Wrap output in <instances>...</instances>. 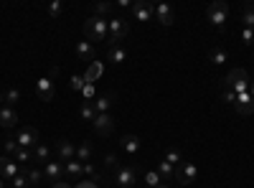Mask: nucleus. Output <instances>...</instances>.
Instances as JSON below:
<instances>
[{"label": "nucleus", "mask_w": 254, "mask_h": 188, "mask_svg": "<svg viewBox=\"0 0 254 188\" xmlns=\"http://www.w3.org/2000/svg\"><path fill=\"white\" fill-rule=\"evenodd\" d=\"M0 188H5V181L3 178H0Z\"/></svg>", "instance_id": "49"}, {"label": "nucleus", "mask_w": 254, "mask_h": 188, "mask_svg": "<svg viewBox=\"0 0 254 188\" xmlns=\"http://www.w3.org/2000/svg\"><path fill=\"white\" fill-rule=\"evenodd\" d=\"M112 99H115V94H102V97H94V110H97V115L99 112H107L110 107H112Z\"/></svg>", "instance_id": "24"}, {"label": "nucleus", "mask_w": 254, "mask_h": 188, "mask_svg": "<svg viewBox=\"0 0 254 188\" xmlns=\"http://www.w3.org/2000/svg\"><path fill=\"white\" fill-rule=\"evenodd\" d=\"M20 173V165L15 163V160H10V158H0V178H3L5 183H10L15 176Z\"/></svg>", "instance_id": "12"}, {"label": "nucleus", "mask_w": 254, "mask_h": 188, "mask_svg": "<svg viewBox=\"0 0 254 188\" xmlns=\"http://www.w3.org/2000/svg\"><path fill=\"white\" fill-rule=\"evenodd\" d=\"M81 94H84V102H94V97H97V92H94V84H84Z\"/></svg>", "instance_id": "38"}, {"label": "nucleus", "mask_w": 254, "mask_h": 188, "mask_svg": "<svg viewBox=\"0 0 254 188\" xmlns=\"http://www.w3.org/2000/svg\"><path fill=\"white\" fill-rule=\"evenodd\" d=\"M76 56H79V61H87V64H92L94 61V46L89 44V41H79L76 44Z\"/></svg>", "instance_id": "20"}, {"label": "nucleus", "mask_w": 254, "mask_h": 188, "mask_svg": "<svg viewBox=\"0 0 254 188\" xmlns=\"http://www.w3.org/2000/svg\"><path fill=\"white\" fill-rule=\"evenodd\" d=\"M249 94H252V99H254V81H252V92H249Z\"/></svg>", "instance_id": "48"}, {"label": "nucleus", "mask_w": 254, "mask_h": 188, "mask_svg": "<svg viewBox=\"0 0 254 188\" xmlns=\"http://www.w3.org/2000/svg\"><path fill=\"white\" fill-rule=\"evenodd\" d=\"M244 10H252V13H254V0H252V3H247V5H244Z\"/></svg>", "instance_id": "46"}, {"label": "nucleus", "mask_w": 254, "mask_h": 188, "mask_svg": "<svg viewBox=\"0 0 254 188\" xmlns=\"http://www.w3.org/2000/svg\"><path fill=\"white\" fill-rule=\"evenodd\" d=\"M0 107H3V92H0Z\"/></svg>", "instance_id": "50"}, {"label": "nucleus", "mask_w": 254, "mask_h": 188, "mask_svg": "<svg viewBox=\"0 0 254 188\" xmlns=\"http://www.w3.org/2000/svg\"><path fill=\"white\" fill-rule=\"evenodd\" d=\"M102 71H104V66H102V61H92V64L87 66V71H84V81H87V84H94V81L102 76Z\"/></svg>", "instance_id": "22"}, {"label": "nucleus", "mask_w": 254, "mask_h": 188, "mask_svg": "<svg viewBox=\"0 0 254 188\" xmlns=\"http://www.w3.org/2000/svg\"><path fill=\"white\" fill-rule=\"evenodd\" d=\"M234 107H237V112H239L242 117H249V115H254V99H252V94H249V92H244V94H237Z\"/></svg>", "instance_id": "14"}, {"label": "nucleus", "mask_w": 254, "mask_h": 188, "mask_svg": "<svg viewBox=\"0 0 254 188\" xmlns=\"http://www.w3.org/2000/svg\"><path fill=\"white\" fill-rule=\"evenodd\" d=\"M84 84H87V81H84V74H74V76H71V81H69V87H71L74 92H81V89H84Z\"/></svg>", "instance_id": "35"}, {"label": "nucleus", "mask_w": 254, "mask_h": 188, "mask_svg": "<svg viewBox=\"0 0 254 188\" xmlns=\"http://www.w3.org/2000/svg\"><path fill=\"white\" fill-rule=\"evenodd\" d=\"M61 10H64V3H61V0H54V3H49V15H51V18H59Z\"/></svg>", "instance_id": "36"}, {"label": "nucleus", "mask_w": 254, "mask_h": 188, "mask_svg": "<svg viewBox=\"0 0 254 188\" xmlns=\"http://www.w3.org/2000/svg\"><path fill=\"white\" fill-rule=\"evenodd\" d=\"M20 148V145H18V140L15 137H10V140H5V153H13L15 155V150Z\"/></svg>", "instance_id": "41"}, {"label": "nucleus", "mask_w": 254, "mask_h": 188, "mask_svg": "<svg viewBox=\"0 0 254 188\" xmlns=\"http://www.w3.org/2000/svg\"><path fill=\"white\" fill-rule=\"evenodd\" d=\"M208 61H211V64H214V66H221L224 64V61H229V54H226V49H211L208 51Z\"/></svg>", "instance_id": "25"}, {"label": "nucleus", "mask_w": 254, "mask_h": 188, "mask_svg": "<svg viewBox=\"0 0 254 188\" xmlns=\"http://www.w3.org/2000/svg\"><path fill=\"white\" fill-rule=\"evenodd\" d=\"M125 59H127V49L122 44H110V49H107V61L110 64H122Z\"/></svg>", "instance_id": "19"}, {"label": "nucleus", "mask_w": 254, "mask_h": 188, "mask_svg": "<svg viewBox=\"0 0 254 188\" xmlns=\"http://www.w3.org/2000/svg\"><path fill=\"white\" fill-rule=\"evenodd\" d=\"M56 155H59L61 163L74 160V158H76V145L69 142V140H59V142H56Z\"/></svg>", "instance_id": "13"}, {"label": "nucleus", "mask_w": 254, "mask_h": 188, "mask_svg": "<svg viewBox=\"0 0 254 188\" xmlns=\"http://www.w3.org/2000/svg\"><path fill=\"white\" fill-rule=\"evenodd\" d=\"M94 130H97V135H102V137H107V135H112V130H115V120H112V115L110 112H99L97 117H94Z\"/></svg>", "instance_id": "8"}, {"label": "nucleus", "mask_w": 254, "mask_h": 188, "mask_svg": "<svg viewBox=\"0 0 254 188\" xmlns=\"http://www.w3.org/2000/svg\"><path fill=\"white\" fill-rule=\"evenodd\" d=\"M0 127H5V130L18 127V115L13 107H0Z\"/></svg>", "instance_id": "16"}, {"label": "nucleus", "mask_w": 254, "mask_h": 188, "mask_svg": "<svg viewBox=\"0 0 254 188\" xmlns=\"http://www.w3.org/2000/svg\"><path fill=\"white\" fill-rule=\"evenodd\" d=\"M92 10H94L97 18H104V15H110V13L115 10V3H110V0H107V3H94Z\"/></svg>", "instance_id": "27"}, {"label": "nucleus", "mask_w": 254, "mask_h": 188, "mask_svg": "<svg viewBox=\"0 0 254 188\" xmlns=\"http://www.w3.org/2000/svg\"><path fill=\"white\" fill-rule=\"evenodd\" d=\"M224 87H229L234 94H244V92L249 89V84H247V71H244V69H231L229 76L224 79Z\"/></svg>", "instance_id": "4"}, {"label": "nucleus", "mask_w": 254, "mask_h": 188, "mask_svg": "<svg viewBox=\"0 0 254 188\" xmlns=\"http://www.w3.org/2000/svg\"><path fill=\"white\" fill-rule=\"evenodd\" d=\"M20 173L26 176L31 188H36L41 181H44V168H36V165H26V168H20Z\"/></svg>", "instance_id": "18"}, {"label": "nucleus", "mask_w": 254, "mask_h": 188, "mask_svg": "<svg viewBox=\"0 0 254 188\" xmlns=\"http://www.w3.org/2000/svg\"><path fill=\"white\" fill-rule=\"evenodd\" d=\"M173 173H176V168H173V165L171 163H158V176L163 178V183H168V178H173Z\"/></svg>", "instance_id": "30"}, {"label": "nucleus", "mask_w": 254, "mask_h": 188, "mask_svg": "<svg viewBox=\"0 0 254 188\" xmlns=\"http://www.w3.org/2000/svg\"><path fill=\"white\" fill-rule=\"evenodd\" d=\"M242 41H244L247 46H252L254 44V28H244L242 31Z\"/></svg>", "instance_id": "39"}, {"label": "nucleus", "mask_w": 254, "mask_h": 188, "mask_svg": "<svg viewBox=\"0 0 254 188\" xmlns=\"http://www.w3.org/2000/svg\"><path fill=\"white\" fill-rule=\"evenodd\" d=\"M84 33H87L89 44H99V41L107 38L110 33V20L107 18H97V15H89L84 20Z\"/></svg>", "instance_id": "1"}, {"label": "nucleus", "mask_w": 254, "mask_h": 188, "mask_svg": "<svg viewBox=\"0 0 254 188\" xmlns=\"http://www.w3.org/2000/svg\"><path fill=\"white\" fill-rule=\"evenodd\" d=\"M89 158H92V145L89 142H81L79 148H76V160L79 163H89Z\"/></svg>", "instance_id": "29"}, {"label": "nucleus", "mask_w": 254, "mask_h": 188, "mask_svg": "<svg viewBox=\"0 0 254 188\" xmlns=\"http://www.w3.org/2000/svg\"><path fill=\"white\" fill-rule=\"evenodd\" d=\"M155 18H158V23L160 26H173V8L168 5V3H158L155 5Z\"/></svg>", "instance_id": "15"}, {"label": "nucleus", "mask_w": 254, "mask_h": 188, "mask_svg": "<svg viewBox=\"0 0 254 188\" xmlns=\"http://www.w3.org/2000/svg\"><path fill=\"white\" fill-rule=\"evenodd\" d=\"M145 183H147V188H155V186L163 183V178L158 176V171H147L145 173Z\"/></svg>", "instance_id": "34"}, {"label": "nucleus", "mask_w": 254, "mask_h": 188, "mask_svg": "<svg viewBox=\"0 0 254 188\" xmlns=\"http://www.w3.org/2000/svg\"><path fill=\"white\" fill-rule=\"evenodd\" d=\"M117 8H132V3H130V0H120Z\"/></svg>", "instance_id": "45"}, {"label": "nucleus", "mask_w": 254, "mask_h": 188, "mask_svg": "<svg viewBox=\"0 0 254 188\" xmlns=\"http://www.w3.org/2000/svg\"><path fill=\"white\" fill-rule=\"evenodd\" d=\"M120 148H122L127 155H137V150H140V137H137V135H125V137L120 140Z\"/></svg>", "instance_id": "21"}, {"label": "nucleus", "mask_w": 254, "mask_h": 188, "mask_svg": "<svg viewBox=\"0 0 254 188\" xmlns=\"http://www.w3.org/2000/svg\"><path fill=\"white\" fill-rule=\"evenodd\" d=\"M155 188H171V186H168V183H160V186H155Z\"/></svg>", "instance_id": "47"}, {"label": "nucleus", "mask_w": 254, "mask_h": 188, "mask_svg": "<svg viewBox=\"0 0 254 188\" xmlns=\"http://www.w3.org/2000/svg\"><path fill=\"white\" fill-rule=\"evenodd\" d=\"M206 18H208V23L224 31L226 28V20H229V3H224V0H216V3H211L208 10H206Z\"/></svg>", "instance_id": "2"}, {"label": "nucleus", "mask_w": 254, "mask_h": 188, "mask_svg": "<svg viewBox=\"0 0 254 188\" xmlns=\"http://www.w3.org/2000/svg\"><path fill=\"white\" fill-rule=\"evenodd\" d=\"M51 188H71L66 181H59V183H51Z\"/></svg>", "instance_id": "44"}, {"label": "nucleus", "mask_w": 254, "mask_h": 188, "mask_svg": "<svg viewBox=\"0 0 254 188\" xmlns=\"http://www.w3.org/2000/svg\"><path fill=\"white\" fill-rule=\"evenodd\" d=\"M74 188H99V186H97L94 181H81V183H76Z\"/></svg>", "instance_id": "43"}, {"label": "nucleus", "mask_w": 254, "mask_h": 188, "mask_svg": "<svg viewBox=\"0 0 254 188\" xmlns=\"http://www.w3.org/2000/svg\"><path fill=\"white\" fill-rule=\"evenodd\" d=\"M173 178H176L181 186H190V183H196V178H198V168H196V163L183 160L181 165H176Z\"/></svg>", "instance_id": "5"}, {"label": "nucleus", "mask_w": 254, "mask_h": 188, "mask_svg": "<svg viewBox=\"0 0 254 188\" xmlns=\"http://www.w3.org/2000/svg\"><path fill=\"white\" fill-rule=\"evenodd\" d=\"M127 33H130V20L120 18V15L110 18V33H107L110 44H120L122 38H127Z\"/></svg>", "instance_id": "3"}, {"label": "nucleus", "mask_w": 254, "mask_h": 188, "mask_svg": "<svg viewBox=\"0 0 254 188\" xmlns=\"http://www.w3.org/2000/svg\"><path fill=\"white\" fill-rule=\"evenodd\" d=\"M244 28H254V13L252 10H244Z\"/></svg>", "instance_id": "42"}, {"label": "nucleus", "mask_w": 254, "mask_h": 188, "mask_svg": "<svg viewBox=\"0 0 254 188\" xmlns=\"http://www.w3.org/2000/svg\"><path fill=\"white\" fill-rule=\"evenodd\" d=\"M79 115L87 120V122H94V117H97V110H94V104L92 102H84L81 104V110H79Z\"/></svg>", "instance_id": "31"}, {"label": "nucleus", "mask_w": 254, "mask_h": 188, "mask_svg": "<svg viewBox=\"0 0 254 188\" xmlns=\"http://www.w3.org/2000/svg\"><path fill=\"white\" fill-rule=\"evenodd\" d=\"M15 140H18L20 148H36L38 145V130L36 127H20L15 132Z\"/></svg>", "instance_id": "9"}, {"label": "nucleus", "mask_w": 254, "mask_h": 188, "mask_svg": "<svg viewBox=\"0 0 254 188\" xmlns=\"http://www.w3.org/2000/svg\"><path fill=\"white\" fill-rule=\"evenodd\" d=\"M115 183L120 188H132L137 183V165H120L115 171Z\"/></svg>", "instance_id": "6"}, {"label": "nucleus", "mask_w": 254, "mask_h": 188, "mask_svg": "<svg viewBox=\"0 0 254 188\" xmlns=\"http://www.w3.org/2000/svg\"><path fill=\"white\" fill-rule=\"evenodd\" d=\"M165 163H171L173 168L176 165H181L183 163V155H181V150H176V148H171V150H165V158H163Z\"/></svg>", "instance_id": "32"}, {"label": "nucleus", "mask_w": 254, "mask_h": 188, "mask_svg": "<svg viewBox=\"0 0 254 188\" xmlns=\"http://www.w3.org/2000/svg\"><path fill=\"white\" fill-rule=\"evenodd\" d=\"M130 10H132L135 20H140V23H147V20H153V15H155V8L147 3V0H135Z\"/></svg>", "instance_id": "7"}, {"label": "nucleus", "mask_w": 254, "mask_h": 188, "mask_svg": "<svg viewBox=\"0 0 254 188\" xmlns=\"http://www.w3.org/2000/svg\"><path fill=\"white\" fill-rule=\"evenodd\" d=\"M221 99H224V102H231V104H234V102H237V94L231 92L229 87H224V89H221Z\"/></svg>", "instance_id": "40"}, {"label": "nucleus", "mask_w": 254, "mask_h": 188, "mask_svg": "<svg viewBox=\"0 0 254 188\" xmlns=\"http://www.w3.org/2000/svg\"><path fill=\"white\" fill-rule=\"evenodd\" d=\"M44 178H46L49 183L64 181V163H61V160H49V163L44 165Z\"/></svg>", "instance_id": "11"}, {"label": "nucleus", "mask_w": 254, "mask_h": 188, "mask_svg": "<svg viewBox=\"0 0 254 188\" xmlns=\"http://www.w3.org/2000/svg\"><path fill=\"white\" fill-rule=\"evenodd\" d=\"M36 94H38L41 102H51V99H54L56 87H54L51 76H44V79H38V81H36Z\"/></svg>", "instance_id": "10"}, {"label": "nucleus", "mask_w": 254, "mask_h": 188, "mask_svg": "<svg viewBox=\"0 0 254 188\" xmlns=\"http://www.w3.org/2000/svg\"><path fill=\"white\" fill-rule=\"evenodd\" d=\"M10 188H31V186H28V181H26L23 173H18V176L10 181Z\"/></svg>", "instance_id": "37"}, {"label": "nucleus", "mask_w": 254, "mask_h": 188, "mask_svg": "<svg viewBox=\"0 0 254 188\" xmlns=\"http://www.w3.org/2000/svg\"><path fill=\"white\" fill-rule=\"evenodd\" d=\"M20 102V92L13 87V89H5L3 92V104H5V107H15V104Z\"/></svg>", "instance_id": "26"}, {"label": "nucleus", "mask_w": 254, "mask_h": 188, "mask_svg": "<svg viewBox=\"0 0 254 188\" xmlns=\"http://www.w3.org/2000/svg\"><path fill=\"white\" fill-rule=\"evenodd\" d=\"M102 168H104V171H117V168H120V165H117V155H115V153H107V155H104Z\"/></svg>", "instance_id": "33"}, {"label": "nucleus", "mask_w": 254, "mask_h": 188, "mask_svg": "<svg viewBox=\"0 0 254 188\" xmlns=\"http://www.w3.org/2000/svg\"><path fill=\"white\" fill-rule=\"evenodd\" d=\"M64 176H69V181L76 183V181L84 176V163H79L76 158L69 160V163H64Z\"/></svg>", "instance_id": "17"}, {"label": "nucleus", "mask_w": 254, "mask_h": 188, "mask_svg": "<svg viewBox=\"0 0 254 188\" xmlns=\"http://www.w3.org/2000/svg\"><path fill=\"white\" fill-rule=\"evenodd\" d=\"M13 160H15V163H26V165H28V163H33V150H31V148H18V150H15V155H13Z\"/></svg>", "instance_id": "28"}, {"label": "nucleus", "mask_w": 254, "mask_h": 188, "mask_svg": "<svg viewBox=\"0 0 254 188\" xmlns=\"http://www.w3.org/2000/svg\"><path fill=\"white\" fill-rule=\"evenodd\" d=\"M51 158V148L46 142H38L36 148H33V163H41V165H46Z\"/></svg>", "instance_id": "23"}]
</instances>
